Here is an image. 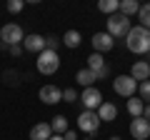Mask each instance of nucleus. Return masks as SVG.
<instances>
[{"label":"nucleus","mask_w":150,"mask_h":140,"mask_svg":"<svg viewBox=\"0 0 150 140\" xmlns=\"http://www.w3.org/2000/svg\"><path fill=\"white\" fill-rule=\"evenodd\" d=\"M35 68H38L40 75H53L60 68V55L53 53V50H43V53L38 55V60H35Z\"/></svg>","instance_id":"3"},{"label":"nucleus","mask_w":150,"mask_h":140,"mask_svg":"<svg viewBox=\"0 0 150 140\" xmlns=\"http://www.w3.org/2000/svg\"><path fill=\"white\" fill-rule=\"evenodd\" d=\"M60 40H63V45H65V48L75 50V48H80V43H83V35H80L78 30H68V33H65V35H63Z\"/></svg>","instance_id":"16"},{"label":"nucleus","mask_w":150,"mask_h":140,"mask_svg":"<svg viewBox=\"0 0 150 140\" xmlns=\"http://www.w3.org/2000/svg\"><path fill=\"white\" fill-rule=\"evenodd\" d=\"M130 75H133L138 83L150 80V63H148V60H135L133 68H130Z\"/></svg>","instance_id":"12"},{"label":"nucleus","mask_w":150,"mask_h":140,"mask_svg":"<svg viewBox=\"0 0 150 140\" xmlns=\"http://www.w3.org/2000/svg\"><path fill=\"white\" fill-rule=\"evenodd\" d=\"M125 45H128L130 53L135 55H143V53H150V30L143 25H135L130 28V33L125 35Z\"/></svg>","instance_id":"1"},{"label":"nucleus","mask_w":150,"mask_h":140,"mask_svg":"<svg viewBox=\"0 0 150 140\" xmlns=\"http://www.w3.org/2000/svg\"><path fill=\"white\" fill-rule=\"evenodd\" d=\"M105 58H103L100 53H90L88 55V70H93V73H100L103 68H105Z\"/></svg>","instance_id":"21"},{"label":"nucleus","mask_w":150,"mask_h":140,"mask_svg":"<svg viewBox=\"0 0 150 140\" xmlns=\"http://www.w3.org/2000/svg\"><path fill=\"white\" fill-rule=\"evenodd\" d=\"M95 113H98V118H100V123H112V120L118 118V105L103 100V105L95 110Z\"/></svg>","instance_id":"13"},{"label":"nucleus","mask_w":150,"mask_h":140,"mask_svg":"<svg viewBox=\"0 0 150 140\" xmlns=\"http://www.w3.org/2000/svg\"><path fill=\"white\" fill-rule=\"evenodd\" d=\"M8 50H10V55H13V58H18V55L23 53V45H10Z\"/></svg>","instance_id":"28"},{"label":"nucleus","mask_w":150,"mask_h":140,"mask_svg":"<svg viewBox=\"0 0 150 140\" xmlns=\"http://www.w3.org/2000/svg\"><path fill=\"white\" fill-rule=\"evenodd\" d=\"M80 103H83V108H85V110H98L103 105V93L98 90L95 85L85 88V90L80 93Z\"/></svg>","instance_id":"7"},{"label":"nucleus","mask_w":150,"mask_h":140,"mask_svg":"<svg viewBox=\"0 0 150 140\" xmlns=\"http://www.w3.org/2000/svg\"><path fill=\"white\" fill-rule=\"evenodd\" d=\"M63 138H65V140H80V138H78V135H75V130H68V133H65Z\"/></svg>","instance_id":"29"},{"label":"nucleus","mask_w":150,"mask_h":140,"mask_svg":"<svg viewBox=\"0 0 150 140\" xmlns=\"http://www.w3.org/2000/svg\"><path fill=\"white\" fill-rule=\"evenodd\" d=\"M130 28H133V20L125 18V15H120V13H115V15H110L105 20V33L112 35V38H125L130 33Z\"/></svg>","instance_id":"2"},{"label":"nucleus","mask_w":150,"mask_h":140,"mask_svg":"<svg viewBox=\"0 0 150 140\" xmlns=\"http://www.w3.org/2000/svg\"><path fill=\"white\" fill-rule=\"evenodd\" d=\"M138 10H140L138 0H120V15L133 18V15H138Z\"/></svg>","instance_id":"20"},{"label":"nucleus","mask_w":150,"mask_h":140,"mask_svg":"<svg viewBox=\"0 0 150 140\" xmlns=\"http://www.w3.org/2000/svg\"><path fill=\"white\" fill-rule=\"evenodd\" d=\"M93 53H110L112 48H115V38H112V35H108L105 30L103 33H95V35H93Z\"/></svg>","instance_id":"8"},{"label":"nucleus","mask_w":150,"mask_h":140,"mask_svg":"<svg viewBox=\"0 0 150 140\" xmlns=\"http://www.w3.org/2000/svg\"><path fill=\"white\" fill-rule=\"evenodd\" d=\"M95 80H98V75L93 73V70H88V68H83V70L75 73V83L83 85V88H93V85H95Z\"/></svg>","instance_id":"15"},{"label":"nucleus","mask_w":150,"mask_h":140,"mask_svg":"<svg viewBox=\"0 0 150 140\" xmlns=\"http://www.w3.org/2000/svg\"><path fill=\"white\" fill-rule=\"evenodd\" d=\"M23 40H25V33L18 23H5L0 28V43H5L8 48L10 45H23Z\"/></svg>","instance_id":"4"},{"label":"nucleus","mask_w":150,"mask_h":140,"mask_svg":"<svg viewBox=\"0 0 150 140\" xmlns=\"http://www.w3.org/2000/svg\"><path fill=\"white\" fill-rule=\"evenodd\" d=\"M23 50L25 53H43L45 50V35H38V33H33V35H25V40H23Z\"/></svg>","instance_id":"11"},{"label":"nucleus","mask_w":150,"mask_h":140,"mask_svg":"<svg viewBox=\"0 0 150 140\" xmlns=\"http://www.w3.org/2000/svg\"><path fill=\"white\" fill-rule=\"evenodd\" d=\"M143 118L150 123V105H145V110H143Z\"/></svg>","instance_id":"30"},{"label":"nucleus","mask_w":150,"mask_h":140,"mask_svg":"<svg viewBox=\"0 0 150 140\" xmlns=\"http://www.w3.org/2000/svg\"><path fill=\"white\" fill-rule=\"evenodd\" d=\"M38 98H40L45 105H58V103H63V90H60L58 85H53V83H48V85L40 88Z\"/></svg>","instance_id":"9"},{"label":"nucleus","mask_w":150,"mask_h":140,"mask_svg":"<svg viewBox=\"0 0 150 140\" xmlns=\"http://www.w3.org/2000/svg\"><path fill=\"white\" fill-rule=\"evenodd\" d=\"M78 100H80V93L75 88H65L63 90V103H78Z\"/></svg>","instance_id":"25"},{"label":"nucleus","mask_w":150,"mask_h":140,"mask_svg":"<svg viewBox=\"0 0 150 140\" xmlns=\"http://www.w3.org/2000/svg\"><path fill=\"white\" fill-rule=\"evenodd\" d=\"M90 138H93V135H88V138H83V140H90Z\"/></svg>","instance_id":"33"},{"label":"nucleus","mask_w":150,"mask_h":140,"mask_svg":"<svg viewBox=\"0 0 150 140\" xmlns=\"http://www.w3.org/2000/svg\"><path fill=\"white\" fill-rule=\"evenodd\" d=\"M63 45V40L55 38V35H45V50H53V53H58V48Z\"/></svg>","instance_id":"24"},{"label":"nucleus","mask_w":150,"mask_h":140,"mask_svg":"<svg viewBox=\"0 0 150 140\" xmlns=\"http://www.w3.org/2000/svg\"><path fill=\"white\" fill-rule=\"evenodd\" d=\"M130 135H133V140H148L150 138V123L145 118H133L130 120Z\"/></svg>","instance_id":"10"},{"label":"nucleus","mask_w":150,"mask_h":140,"mask_svg":"<svg viewBox=\"0 0 150 140\" xmlns=\"http://www.w3.org/2000/svg\"><path fill=\"white\" fill-rule=\"evenodd\" d=\"M95 75H98V80H108V78H110V68L105 65V68H103L100 73H95Z\"/></svg>","instance_id":"27"},{"label":"nucleus","mask_w":150,"mask_h":140,"mask_svg":"<svg viewBox=\"0 0 150 140\" xmlns=\"http://www.w3.org/2000/svg\"><path fill=\"white\" fill-rule=\"evenodd\" d=\"M50 128H53L55 135H65V133L70 130V123H68V118H65V115H55V118L50 120Z\"/></svg>","instance_id":"18"},{"label":"nucleus","mask_w":150,"mask_h":140,"mask_svg":"<svg viewBox=\"0 0 150 140\" xmlns=\"http://www.w3.org/2000/svg\"><path fill=\"white\" fill-rule=\"evenodd\" d=\"M138 93H140V100H143L145 105H150V80L138 83Z\"/></svg>","instance_id":"23"},{"label":"nucleus","mask_w":150,"mask_h":140,"mask_svg":"<svg viewBox=\"0 0 150 140\" xmlns=\"http://www.w3.org/2000/svg\"><path fill=\"white\" fill-rule=\"evenodd\" d=\"M98 10L110 18V15H115V13H120V0H100V3H98Z\"/></svg>","instance_id":"19"},{"label":"nucleus","mask_w":150,"mask_h":140,"mask_svg":"<svg viewBox=\"0 0 150 140\" xmlns=\"http://www.w3.org/2000/svg\"><path fill=\"white\" fill-rule=\"evenodd\" d=\"M138 20H140V25H143V28H148V30H150V3L140 5V10H138Z\"/></svg>","instance_id":"22"},{"label":"nucleus","mask_w":150,"mask_h":140,"mask_svg":"<svg viewBox=\"0 0 150 140\" xmlns=\"http://www.w3.org/2000/svg\"><path fill=\"white\" fill-rule=\"evenodd\" d=\"M78 128L83 130V133L88 135H95L98 130H100V118H98L95 110H83L80 115H78Z\"/></svg>","instance_id":"6"},{"label":"nucleus","mask_w":150,"mask_h":140,"mask_svg":"<svg viewBox=\"0 0 150 140\" xmlns=\"http://www.w3.org/2000/svg\"><path fill=\"white\" fill-rule=\"evenodd\" d=\"M108 140H123V138H118V135H112V138H108Z\"/></svg>","instance_id":"32"},{"label":"nucleus","mask_w":150,"mask_h":140,"mask_svg":"<svg viewBox=\"0 0 150 140\" xmlns=\"http://www.w3.org/2000/svg\"><path fill=\"white\" fill-rule=\"evenodd\" d=\"M50 138H53L50 123H35L30 128V140H50Z\"/></svg>","instance_id":"14"},{"label":"nucleus","mask_w":150,"mask_h":140,"mask_svg":"<svg viewBox=\"0 0 150 140\" xmlns=\"http://www.w3.org/2000/svg\"><path fill=\"white\" fill-rule=\"evenodd\" d=\"M50 140H65V138H63V135H55V133H53V138H50Z\"/></svg>","instance_id":"31"},{"label":"nucleus","mask_w":150,"mask_h":140,"mask_svg":"<svg viewBox=\"0 0 150 140\" xmlns=\"http://www.w3.org/2000/svg\"><path fill=\"white\" fill-rule=\"evenodd\" d=\"M125 108H128V113L133 115V118H143V110H145V103L140 100V98H128V103H125Z\"/></svg>","instance_id":"17"},{"label":"nucleus","mask_w":150,"mask_h":140,"mask_svg":"<svg viewBox=\"0 0 150 140\" xmlns=\"http://www.w3.org/2000/svg\"><path fill=\"white\" fill-rule=\"evenodd\" d=\"M112 90L118 93L120 98H133L135 90H138V80H135L133 75H118L115 80H112Z\"/></svg>","instance_id":"5"},{"label":"nucleus","mask_w":150,"mask_h":140,"mask_svg":"<svg viewBox=\"0 0 150 140\" xmlns=\"http://www.w3.org/2000/svg\"><path fill=\"white\" fill-rule=\"evenodd\" d=\"M23 8H25V3H23V0H8V13H13V15H18Z\"/></svg>","instance_id":"26"}]
</instances>
